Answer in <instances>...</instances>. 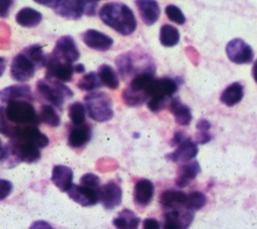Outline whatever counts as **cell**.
Returning a JSON list of instances; mask_svg holds the SVG:
<instances>
[{"instance_id":"cell-1","label":"cell","mask_w":257,"mask_h":229,"mask_svg":"<svg viewBox=\"0 0 257 229\" xmlns=\"http://www.w3.org/2000/svg\"><path fill=\"white\" fill-rule=\"evenodd\" d=\"M11 140L8 143L10 157L17 163L32 164L41 158V149L48 145L49 138L43 134L37 126H13Z\"/></svg>"},{"instance_id":"cell-2","label":"cell","mask_w":257,"mask_h":229,"mask_svg":"<svg viewBox=\"0 0 257 229\" xmlns=\"http://www.w3.org/2000/svg\"><path fill=\"white\" fill-rule=\"evenodd\" d=\"M99 17L105 25L123 36L133 34L137 29V20L133 11L121 3L105 4L99 11Z\"/></svg>"},{"instance_id":"cell-3","label":"cell","mask_w":257,"mask_h":229,"mask_svg":"<svg viewBox=\"0 0 257 229\" xmlns=\"http://www.w3.org/2000/svg\"><path fill=\"white\" fill-rule=\"evenodd\" d=\"M0 113L11 125L16 127L37 126L40 123L39 115H37L36 110L31 102H11L2 107Z\"/></svg>"},{"instance_id":"cell-4","label":"cell","mask_w":257,"mask_h":229,"mask_svg":"<svg viewBox=\"0 0 257 229\" xmlns=\"http://www.w3.org/2000/svg\"><path fill=\"white\" fill-rule=\"evenodd\" d=\"M54 11V13L64 19L79 20L83 15L95 16L98 3L82 2V0H62V2H37Z\"/></svg>"},{"instance_id":"cell-5","label":"cell","mask_w":257,"mask_h":229,"mask_svg":"<svg viewBox=\"0 0 257 229\" xmlns=\"http://www.w3.org/2000/svg\"><path fill=\"white\" fill-rule=\"evenodd\" d=\"M178 83L176 80L164 77L159 79H154L148 89V109L157 113L167 108L170 98L177 92Z\"/></svg>"},{"instance_id":"cell-6","label":"cell","mask_w":257,"mask_h":229,"mask_svg":"<svg viewBox=\"0 0 257 229\" xmlns=\"http://www.w3.org/2000/svg\"><path fill=\"white\" fill-rule=\"evenodd\" d=\"M154 72L136 75L122 92V98L128 107H139L148 102V89L154 80Z\"/></svg>"},{"instance_id":"cell-7","label":"cell","mask_w":257,"mask_h":229,"mask_svg":"<svg viewBox=\"0 0 257 229\" xmlns=\"http://www.w3.org/2000/svg\"><path fill=\"white\" fill-rule=\"evenodd\" d=\"M85 105L89 117L96 122H107L113 118L112 102L104 92H92L85 96Z\"/></svg>"},{"instance_id":"cell-8","label":"cell","mask_w":257,"mask_h":229,"mask_svg":"<svg viewBox=\"0 0 257 229\" xmlns=\"http://www.w3.org/2000/svg\"><path fill=\"white\" fill-rule=\"evenodd\" d=\"M37 91L39 95L50 106L61 109L66 98L74 95L73 91L57 80H39L37 83Z\"/></svg>"},{"instance_id":"cell-9","label":"cell","mask_w":257,"mask_h":229,"mask_svg":"<svg viewBox=\"0 0 257 229\" xmlns=\"http://www.w3.org/2000/svg\"><path fill=\"white\" fill-rule=\"evenodd\" d=\"M45 68L47 70L46 79L57 80L59 82H70L74 73H76L75 65L59 60L52 54H48Z\"/></svg>"},{"instance_id":"cell-10","label":"cell","mask_w":257,"mask_h":229,"mask_svg":"<svg viewBox=\"0 0 257 229\" xmlns=\"http://www.w3.org/2000/svg\"><path fill=\"white\" fill-rule=\"evenodd\" d=\"M37 70L36 64L23 52L17 54L11 65V76L17 82H28L34 77Z\"/></svg>"},{"instance_id":"cell-11","label":"cell","mask_w":257,"mask_h":229,"mask_svg":"<svg viewBox=\"0 0 257 229\" xmlns=\"http://www.w3.org/2000/svg\"><path fill=\"white\" fill-rule=\"evenodd\" d=\"M226 53L231 61L238 64L249 63L254 57L252 47L240 38H235L229 41L226 46Z\"/></svg>"},{"instance_id":"cell-12","label":"cell","mask_w":257,"mask_h":229,"mask_svg":"<svg viewBox=\"0 0 257 229\" xmlns=\"http://www.w3.org/2000/svg\"><path fill=\"white\" fill-rule=\"evenodd\" d=\"M54 57L64 62L72 63L80 58V51L72 36H62L55 44L53 52L51 53Z\"/></svg>"},{"instance_id":"cell-13","label":"cell","mask_w":257,"mask_h":229,"mask_svg":"<svg viewBox=\"0 0 257 229\" xmlns=\"http://www.w3.org/2000/svg\"><path fill=\"white\" fill-rule=\"evenodd\" d=\"M116 67L117 70L121 76V78L123 80H126L128 77L133 76V78L143 72H154L156 71V69H146V68H142L140 65H138L134 54L132 52H125L122 53L120 55L117 56L116 60Z\"/></svg>"},{"instance_id":"cell-14","label":"cell","mask_w":257,"mask_h":229,"mask_svg":"<svg viewBox=\"0 0 257 229\" xmlns=\"http://www.w3.org/2000/svg\"><path fill=\"white\" fill-rule=\"evenodd\" d=\"M194 220V213L189 210H171L165 215L164 229H188Z\"/></svg>"},{"instance_id":"cell-15","label":"cell","mask_w":257,"mask_h":229,"mask_svg":"<svg viewBox=\"0 0 257 229\" xmlns=\"http://www.w3.org/2000/svg\"><path fill=\"white\" fill-rule=\"evenodd\" d=\"M100 189H92L83 185L74 184L68 191L70 198L83 207L94 206L100 200L99 196Z\"/></svg>"},{"instance_id":"cell-16","label":"cell","mask_w":257,"mask_h":229,"mask_svg":"<svg viewBox=\"0 0 257 229\" xmlns=\"http://www.w3.org/2000/svg\"><path fill=\"white\" fill-rule=\"evenodd\" d=\"M99 196L103 207L106 210H112L120 205L122 190L116 182L110 181L100 187Z\"/></svg>"},{"instance_id":"cell-17","label":"cell","mask_w":257,"mask_h":229,"mask_svg":"<svg viewBox=\"0 0 257 229\" xmlns=\"http://www.w3.org/2000/svg\"><path fill=\"white\" fill-rule=\"evenodd\" d=\"M82 39L89 48L98 51H106L113 45L112 38L94 29L85 31L82 34Z\"/></svg>"},{"instance_id":"cell-18","label":"cell","mask_w":257,"mask_h":229,"mask_svg":"<svg viewBox=\"0 0 257 229\" xmlns=\"http://www.w3.org/2000/svg\"><path fill=\"white\" fill-rule=\"evenodd\" d=\"M0 100L4 105H7L11 102L17 101H33V95H32V90L29 85H13L7 87L0 92Z\"/></svg>"},{"instance_id":"cell-19","label":"cell","mask_w":257,"mask_h":229,"mask_svg":"<svg viewBox=\"0 0 257 229\" xmlns=\"http://www.w3.org/2000/svg\"><path fill=\"white\" fill-rule=\"evenodd\" d=\"M197 143L191 138H186L181 144H179L174 152L169 155V159L175 163L187 164L192 159H194L198 154Z\"/></svg>"},{"instance_id":"cell-20","label":"cell","mask_w":257,"mask_h":229,"mask_svg":"<svg viewBox=\"0 0 257 229\" xmlns=\"http://www.w3.org/2000/svg\"><path fill=\"white\" fill-rule=\"evenodd\" d=\"M73 178L74 172L70 167L63 165H56L53 167L51 181L60 191L68 192L71 189L74 185Z\"/></svg>"},{"instance_id":"cell-21","label":"cell","mask_w":257,"mask_h":229,"mask_svg":"<svg viewBox=\"0 0 257 229\" xmlns=\"http://www.w3.org/2000/svg\"><path fill=\"white\" fill-rule=\"evenodd\" d=\"M135 5L138 8L141 19L145 25L151 26L155 24L160 17V8L158 3L152 0H139Z\"/></svg>"},{"instance_id":"cell-22","label":"cell","mask_w":257,"mask_h":229,"mask_svg":"<svg viewBox=\"0 0 257 229\" xmlns=\"http://www.w3.org/2000/svg\"><path fill=\"white\" fill-rule=\"evenodd\" d=\"M187 196L184 191L176 190V189H169L164 191L160 194V204L163 205L166 209L177 210L181 208H185Z\"/></svg>"},{"instance_id":"cell-23","label":"cell","mask_w":257,"mask_h":229,"mask_svg":"<svg viewBox=\"0 0 257 229\" xmlns=\"http://www.w3.org/2000/svg\"><path fill=\"white\" fill-rule=\"evenodd\" d=\"M154 195V185L148 179L139 180L134 189V201L136 205L145 207L149 205Z\"/></svg>"},{"instance_id":"cell-24","label":"cell","mask_w":257,"mask_h":229,"mask_svg":"<svg viewBox=\"0 0 257 229\" xmlns=\"http://www.w3.org/2000/svg\"><path fill=\"white\" fill-rule=\"evenodd\" d=\"M200 172L201 168L198 162H191L185 164V165L182 166L178 171L176 185L180 188L186 187L198 176Z\"/></svg>"},{"instance_id":"cell-25","label":"cell","mask_w":257,"mask_h":229,"mask_svg":"<svg viewBox=\"0 0 257 229\" xmlns=\"http://www.w3.org/2000/svg\"><path fill=\"white\" fill-rule=\"evenodd\" d=\"M91 127L87 124L75 126L70 130L68 141L74 148L84 146L91 139Z\"/></svg>"},{"instance_id":"cell-26","label":"cell","mask_w":257,"mask_h":229,"mask_svg":"<svg viewBox=\"0 0 257 229\" xmlns=\"http://www.w3.org/2000/svg\"><path fill=\"white\" fill-rule=\"evenodd\" d=\"M171 113L174 115L176 122L181 126H189L192 121V113L188 106L184 105L179 97L172 98L169 105Z\"/></svg>"},{"instance_id":"cell-27","label":"cell","mask_w":257,"mask_h":229,"mask_svg":"<svg viewBox=\"0 0 257 229\" xmlns=\"http://www.w3.org/2000/svg\"><path fill=\"white\" fill-rule=\"evenodd\" d=\"M244 96V87L241 83L235 82L228 86L220 95V102L227 107H234L239 104Z\"/></svg>"},{"instance_id":"cell-28","label":"cell","mask_w":257,"mask_h":229,"mask_svg":"<svg viewBox=\"0 0 257 229\" xmlns=\"http://www.w3.org/2000/svg\"><path fill=\"white\" fill-rule=\"evenodd\" d=\"M42 17V14L34 9L24 8L17 14L16 21L22 27L33 28L41 23Z\"/></svg>"},{"instance_id":"cell-29","label":"cell","mask_w":257,"mask_h":229,"mask_svg":"<svg viewBox=\"0 0 257 229\" xmlns=\"http://www.w3.org/2000/svg\"><path fill=\"white\" fill-rule=\"evenodd\" d=\"M112 223L116 229H138L140 219L133 211L124 209L119 212L118 216L113 219Z\"/></svg>"},{"instance_id":"cell-30","label":"cell","mask_w":257,"mask_h":229,"mask_svg":"<svg viewBox=\"0 0 257 229\" xmlns=\"http://www.w3.org/2000/svg\"><path fill=\"white\" fill-rule=\"evenodd\" d=\"M180 33L179 30L172 25H164L160 28L159 40L162 45L166 47L176 46L180 41Z\"/></svg>"},{"instance_id":"cell-31","label":"cell","mask_w":257,"mask_h":229,"mask_svg":"<svg viewBox=\"0 0 257 229\" xmlns=\"http://www.w3.org/2000/svg\"><path fill=\"white\" fill-rule=\"evenodd\" d=\"M97 73L103 86H106L110 89L118 88L119 80H118L117 74L109 64H101Z\"/></svg>"},{"instance_id":"cell-32","label":"cell","mask_w":257,"mask_h":229,"mask_svg":"<svg viewBox=\"0 0 257 229\" xmlns=\"http://www.w3.org/2000/svg\"><path fill=\"white\" fill-rule=\"evenodd\" d=\"M23 53L25 55H27L32 61L36 64L37 69L41 68V67H45L46 65L48 55H46L44 53L42 46L40 44H33V45H30V46L24 48Z\"/></svg>"},{"instance_id":"cell-33","label":"cell","mask_w":257,"mask_h":229,"mask_svg":"<svg viewBox=\"0 0 257 229\" xmlns=\"http://www.w3.org/2000/svg\"><path fill=\"white\" fill-rule=\"evenodd\" d=\"M103 84L98 76V73L90 72L82 77V79L78 82V88L84 91H93L102 87Z\"/></svg>"},{"instance_id":"cell-34","label":"cell","mask_w":257,"mask_h":229,"mask_svg":"<svg viewBox=\"0 0 257 229\" xmlns=\"http://www.w3.org/2000/svg\"><path fill=\"white\" fill-rule=\"evenodd\" d=\"M40 122L50 126V127H58L60 125V118L56 113L54 107L50 105H43L41 107L39 113Z\"/></svg>"},{"instance_id":"cell-35","label":"cell","mask_w":257,"mask_h":229,"mask_svg":"<svg viewBox=\"0 0 257 229\" xmlns=\"http://www.w3.org/2000/svg\"><path fill=\"white\" fill-rule=\"evenodd\" d=\"M206 196L200 191H193L188 194L187 201L185 205V209L189 211H198L202 209L206 205Z\"/></svg>"},{"instance_id":"cell-36","label":"cell","mask_w":257,"mask_h":229,"mask_svg":"<svg viewBox=\"0 0 257 229\" xmlns=\"http://www.w3.org/2000/svg\"><path fill=\"white\" fill-rule=\"evenodd\" d=\"M69 116L74 125H83L86 119V107L79 102L72 104L69 108Z\"/></svg>"},{"instance_id":"cell-37","label":"cell","mask_w":257,"mask_h":229,"mask_svg":"<svg viewBox=\"0 0 257 229\" xmlns=\"http://www.w3.org/2000/svg\"><path fill=\"white\" fill-rule=\"evenodd\" d=\"M166 15L168 16L169 20L178 24L184 25L186 23V17L183 12L175 5H170L166 8Z\"/></svg>"},{"instance_id":"cell-38","label":"cell","mask_w":257,"mask_h":229,"mask_svg":"<svg viewBox=\"0 0 257 229\" xmlns=\"http://www.w3.org/2000/svg\"><path fill=\"white\" fill-rule=\"evenodd\" d=\"M81 185L92 189H100V178L93 173H87L82 176Z\"/></svg>"},{"instance_id":"cell-39","label":"cell","mask_w":257,"mask_h":229,"mask_svg":"<svg viewBox=\"0 0 257 229\" xmlns=\"http://www.w3.org/2000/svg\"><path fill=\"white\" fill-rule=\"evenodd\" d=\"M0 185H2V196H0V199L5 200L13 191V184L6 179H2L0 180Z\"/></svg>"},{"instance_id":"cell-40","label":"cell","mask_w":257,"mask_h":229,"mask_svg":"<svg viewBox=\"0 0 257 229\" xmlns=\"http://www.w3.org/2000/svg\"><path fill=\"white\" fill-rule=\"evenodd\" d=\"M211 139H212V137L209 132H199L198 131V134L196 135L195 142L198 144H205V143L209 142Z\"/></svg>"},{"instance_id":"cell-41","label":"cell","mask_w":257,"mask_h":229,"mask_svg":"<svg viewBox=\"0 0 257 229\" xmlns=\"http://www.w3.org/2000/svg\"><path fill=\"white\" fill-rule=\"evenodd\" d=\"M196 128L198 129L199 132H209V130L211 128V124L209 123V121H207L205 119H201L198 121Z\"/></svg>"},{"instance_id":"cell-42","label":"cell","mask_w":257,"mask_h":229,"mask_svg":"<svg viewBox=\"0 0 257 229\" xmlns=\"http://www.w3.org/2000/svg\"><path fill=\"white\" fill-rule=\"evenodd\" d=\"M143 229H160V225L157 220L153 218H148L144 220Z\"/></svg>"},{"instance_id":"cell-43","label":"cell","mask_w":257,"mask_h":229,"mask_svg":"<svg viewBox=\"0 0 257 229\" xmlns=\"http://www.w3.org/2000/svg\"><path fill=\"white\" fill-rule=\"evenodd\" d=\"M29 229H54V228L46 221L39 220V221H36L32 224Z\"/></svg>"},{"instance_id":"cell-44","label":"cell","mask_w":257,"mask_h":229,"mask_svg":"<svg viewBox=\"0 0 257 229\" xmlns=\"http://www.w3.org/2000/svg\"><path fill=\"white\" fill-rule=\"evenodd\" d=\"M187 137L185 136V133L182 132V131H177L175 133L173 139H172V145L173 146H178L179 144H181Z\"/></svg>"},{"instance_id":"cell-45","label":"cell","mask_w":257,"mask_h":229,"mask_svg":"<svg viewBox=\"0 0 257 229\" xmlns=\"http://www.w3.org/2000/svg\"><path fill=\"white\" fill-rule=\"evenodd\" d=\"M13 4H14L13 2H4L3 3V11H2L3 18H7L8 14H9V11H10V8Z\"/></svg>"},{"instance_id":"cell-46","label":"cell","mask_w":257,"mask_h":229,"mask_svg":"<svg viewBox=\"0 0 257 229\" xmlns=\"http://www.w3.org/2000/svg\"><path fill=\"white\" fill-rule=\"evenodd\" d=\"M252 76L254 81L257 83V59L255 60L254 64H253V68H252Z\"/></svg>"},{"instance_id":"cell-47","label":"cell","mask_w":257,"mask_h":229,"mask_svg":"<svg viewBox=\"0 0 257 229\" xmlns=\"http://www.w3.org/2000/svg\"><path fill=\"white\" fill-rule=\"evenodd\" d=\"M75 72H76V73H78V74L84 73V72H85V67H84V64H82V63L76 64V65H75Z\"/></svg>"}]
</instances>
